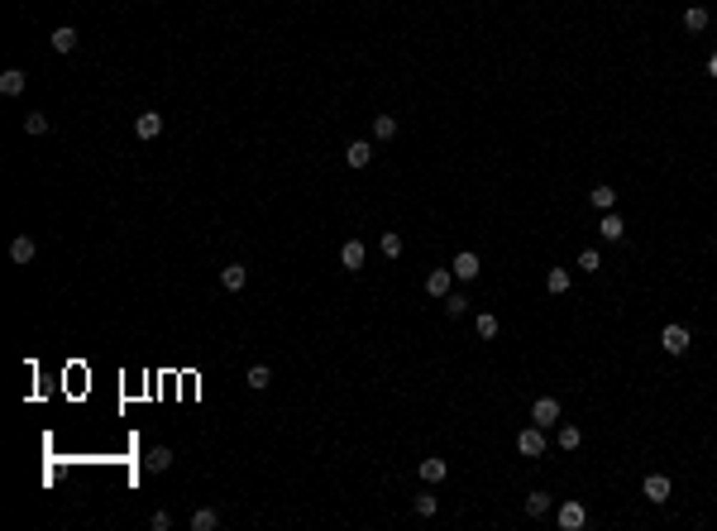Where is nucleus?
Masks as SVG:
<instances>
[{
    "instance_id": "nucleus-24",
    "label": "nucleus",
    "mask_w": 717,
    "mask_h": 531,
    "mask_svg": "<svg viewBox=\"0 0 717 531\" xmlns=\"http://www.w3.org/2000/svg\"><path fill=\"white\" fill-rule=\"evenodd\" d=\"M474 330H478V335H483V340H497V330H502V321H497L493 311H483V316H478V321H474Z\"/></svg>"
},
{
    "instance_id": "nucleus-2",
    "label": "nucleus",
    "mask_w": 717,
    "mask_h": 531,
    "mask_svg": "<svg viewBox=\"0 0 717 531\" xmlns=\"http://www.w3.org/2000/svg\"><path fill=\"white\" fill-rule=\"evenodd\" d=\"M660 345H665V354H688L693 335H688V325H665V330H660Z\"/></svg>"
},
{
    "instance_id": "nucleus-13",
    "label": "nucleus",
    "mask_w": 717,
    "mask_h": 531,
    "mask_svg": "<svg viewBox=\"0 0 717 531\" xmlns=\"http://www.w3.org/2000/svg\"><path fill=\"white\" fill-rule=\"evenodd\" d=\"M598 235H603L607 244H617L621 235H626V221H621V216H612V211H603V226H598Z\"/></svg>"
},
{
    "instance_id": "nucleus-1",
    "label": "nucleus",
    "mask_w": 717,
    "mask_h": 531,
    "mask_svg": "<svg viewBox=\"0 0 717 531\" xmlns=\"http://www.w3.org/2000/svg\"><path fill=\"white\" fill-rule=\"evenodd\" d=\"M517 450H522L526 460H541V455H545V431L536 426V421H531V426L517 435Z\"/></svg>"
},
{
    "instance_id": "nucleus-5",
    "label": "nucleus",
    "mask_w": 717,
    "mask_h": 531,
    "mask_svg": "<svg viewBox=\"0 0 717 531\" xmlns=\"http://www.w3.org/2000/svg\"><path fill=\"white\" fill-rule=\"evenodd\" d=\"M134 134H139V139H158V134H163V115L158 111L134 115Z\"/></svg>"
},
{
    "instance_id": "nucleus-31",
    "label": "nucleus",
    "mask_w": 717,
    "mask_h": 531,
    "mask_svg": "<svg viewBox=\"0 0 717 531\" xmlns=\"http://www.w3.org/2000/svg\"><path fill=\"white\" fill-rule=\"evenodd\" d=\"M445 311H449V316H464V311H469V297H464V292H449V297H445Z\"/></svg>"
},
{
    "instance_id": "nucleus-14",
    "label": "nucleus",
    "mask_w": 717,
    "mask_h": 531,
    "mask_svg": "<svg viewBox=\"0 0 717 531\" xmlns=\"http://www.w3.org/2000/svg\"><path fill=\"white\" fill-rule=\"evenodd\" d=\"M24 81H29V77H24V67H5V72H0V91H5V96H19V91H24Z\"/></svg>"
},
{
    "instance_id": "nucleus-4",
    "label": "nucleus",
    "mask_w": 717,
    "mask_h": 531,
    "mask_svg": "<svg viewBox=\"0 0 717 531\" xmlns=\"http://www.w3.org/2000/svg\"><path fill=\"white\" fill-rule=\"evenodd\" d=\"M555 517H559V527H564V531H579L584 522H589V507H584V502H574V498H564Z\"/></svg>"
},
{
    "instance_id": "nucleus-11",
    "label": "nucleus",
    "mask_w": 717,
    "mask_h": 531,
    "mask_svg": "<svg viewBox=\"0 0 717 531\" xmlns=\"http://www.w3.org/2000/svg\"><path fill=\"white\" fill-rule=\"evenodd\" d=\"M48 44H53V53H72L77 49V29H72V24H58V29L48 34Z\"/></svg>"
},
{
    "instance_id": "nucleus-16",
    "label": "nucleus",
    "mask_w": 717,
    "mask_h": 531,
    "mask_svg": "<svg viewBox=\"0 0 717 531\" xmlns=\"http://www.w3.org/2000/svg\"><path fill=\"white\" fill-rule=\"evenodd\" d=\"M421 479H426V483H445L449 479V465L430 455V460H421Z\"/></svg>"
},
{
    "instance_id": "nucleus-10",
    "label": "nucleus",
    "mask_w": 717,
    "mask_h": 531,
    "mask_svg": "<svg viewBox=\"0 0 717 531\" xmlns=\"http://www.w3.org/2000/svg\"><path fill=\"white\" fill-rule=\"evenodd\" d=\"M345 163H350V168H368V163H373V144H368V139H354V144L345 148Z\"/></svg>"
},
{
    "instance_id": "nucleus-28",
    "label": "nucleus",
    "mask_w": 717,
    "mask_h": 531,
    "mask_svg": "<svg viewBox=\"0 0 717 531\" xmlns=\"http://www.w3.org/2000/svg\"><path fill=\"white\" fill-rule=\"evenodd\" d=\"M412 507H416V517H435V507H440V502H435V493H416Z\"/></svg>"
},
{
    "instance_id": "nucleus-17",
    "label": "nucleus",
    "mask_w": 717,
    "mask_h": 531,
    "mask_svg": "<svg viewBox=\"0 0 717 531\" xmlns=\"http://www.w3.org/2000/svg\"><path fill=\"white\" fill-rule=\"evenodd\" d=\"M569 288H574L569 268H550V273H545V292H555V297H564Z\"/></svg>"
},
{
    "instance_id": "nucleus-15",
    "label": "nucleus",
    "mask_w": 717,
    "mask_h": 531,
    "mask_svg": "<svg viewBox=\"0 0 717 531\" xmlns=\"http://www.w3.org/2000/svg\"><path fill=\"white\" fill-rule=\"evenodd\" d=\"M34 254H39V244H34L29 235H15V240H10V258H15V263H34Z\"/></svg>"
},
{
    "instance_id": "nucleus-22",
    "label": "nucleus",
    "mask_w": 717,
    "mask_h": 531,
    "mask_svg": "<svg viewBox=\"0 0 717 531\" xmlns=\"http://www.w3.org/2000/svg\"><path fill=\"white\" fill-rule=\"evenodd\" d=\"M684 29H688V34H703V29H708V10H703V5H688V10H684Z\"/></svg>"
},
{
    "instance_id": "nucleus-29",
    "label": "nucleus",
    "mask_w": 717,
    "mask_h": 531,
    "mask_svg": "<svg viewBox=\"0 0 717 531\" xmlns=\"http://www.w3.org/2000/svg\"><path fill=\"white\" fill-rule=\"evenodd\" d=\"M579 268H584V273H603V254H598V249H584V254H579Z\"/></svg>"
},
{
    "instance_id": "nucleus-20",
    "label": "nucleus",
    "mask_w": 717,
    "mask_h": 531,
    "mask_svg": "<svg viewBox=\"0 0 717 531\" xmlns=\"http://www.w3.org/2000/svg\"><path fill=\"white\" fill-rule=\"evenodd\" d=\"M373 139H378V144L397 139V120H392V115H373Z\"/></svg>"
},
{
    "instance_id": "nucleus-23",
    "label": "nucleus",
    "mask_w": 717,
    "mask_h": 531,
    "mask_svg": "<svg viewBox=\"0 0 717 531\" xmlns=\"http://www.w3.org/2000/svg\"><path fill=\"white\" fill-rule=\"evenodd\" d=\"M244 383H249V388H254V393H263V388H268V383H273V369H268V364H254V369H249V373H244Z\"/></svg>"
},
{
    "instance_id": "nucleus-3",
    "label": "nucleus",
    "mask_w": 717,
    "mask_h": 531,
    "mask_svg": "<svg viewBox=\"0 0 717 531\" xmlns=\"http://www.w3.org/2000/svg\"><path fill=\"white\" fill-rule=\"evenodd\" d=\"M531 421H536L541 431L559 426V403H555V398H536V403H531Z\"/></svg>"
},
{
    "instance_id": "nucleus-18",
    "label": "nucleus",
    "mask_w": 717,
    "mask_h": 531,
    "mask_svg": "<svg viewBox=\"0 0 717 531\" xmlns=\"http://www.w3.org/2000/svg\"><path fill=\"white\" fill-rule=\"evenodd\" d=\"M589 206H593V211H612V206H617V192H612L607 182H598V187L589 192Z\"/></svg>"
},
{
    "instance_id": "nucleus-21",
    "label": "nucleus",
    "mask_w": 717,
    "mask_h": 531,
    "mask_svg": "<svg viewBox=\"0 0 717 531\" xmlns=\"http://www.w3.org/2000/svg\"><path fill=\"white\" fill-rule=\"evenodd\" d=\"M220 527V512L215 507H201V512H191V531H215Z\"/></svg>"
},
{
    "instance_id": "nucleus-12",
    "label": "nucleus",
    "mask_w": 717,
    "mask_h": 531,
    "mask_svg": "<svg viewBox=\"0 0 717 531\" xmlns=\"http://www.w3.org/2000/svg\"><path fill=\"white\" fill-rule=\"evenodd\" d=\"M641 493H646V502H665L669 498V479L665 474H651V479L641 483Z\"/></svg>"
},
{
    "instance_id": "nucleus-32",
    "label": "nucleus",
    "mask_w": 717,
    "mask_h": 531,
    "mask_svg": "<svg viewBox=\"0 0 717 531\" xmlns=\"http://www.w3.org/2000/svg\"><path fill=\"white\" fill-rule=\"evenodd\" d=\"M148 527H153V531H168V527H173V517H168V512H153V517H148Z\"/></svg>"
},
{
    "instance_id": "nucleus-33",
    "label": "nucleus",
    "mask_w": 717,
    "mask_h": 531,
    "mask_svg": "<svg viewBox=\"0 0 717 531\" xmlns=\"http://www.w3.org/2000/svg\"><path fill=\"white\" fill-rule=\"evenodd\" d=\"M708 77H717V53H713V58H708Z\"/></svg>"
},
{
    "instance_id": "nucleus-8",
    "label": "nucleus",
    "mask_w": 717,
    "mask_h": 531,
    "mask_svg": "<svg viewBox=\"0 0 717 531\" xmlns=\"http://www.w3.org/2000/svg\"><path fill=\"white\" fill-rule=\"evenodd\" d=\"M449 268H454V278H464V283H474L483 263H478V254H469V249H464V254H454V263H449Z\"/></svg>"
},
{
    "instance_id": "nucleus-30",
    "label": "nucleus",
    "mask_w": 717,
    "mask_h": 531,
    "mask_svg": "<svg viewBox=\"0 0 717 531\" xmlns=\"http://www.w3.org/2000/svg\"><path fill=\"white\" fill-rule=\"evenodd\" d=\"M378 244H382V254H387V258H402V235H397V230H387Z\"/></svg>"
},
{
    "instance_id": "nucleus-7",
    "label": "nucleus",
    "mask_w": 717,
    "mask_h": 531,
    "mask_svg": "<svg viewBox=\"0 0 717 531\" xmlns=\"http://www.w3.org/2000/svg\"><path fill=\"white\" fill-rule=\"evenodd\" d=\"M143 469H148V474H168V469H173V450H168V445H153V450L143 455Z\"/></svg>"
},
{
    "instance_id": "nucleus-9",
    "label": "nucleus",
    "mask_w": 717,
    "mask_h": 531,
    "mask_svg": "<svg viewBox=\"0 0 717 531\" xmlns=\"http://www.w3.org/2000/svg\"><path fill=\"white\" fill-rule=\"evenodd\" d=\"M449 278H454V268H430V273H426V292H430V297H449Z\"/></svg>"
},
{
    "instance_id": "nucleus-19",
    "label": "nucleus",
    "mask_w": 717,
    "mask_h": 531,
    "mask_svg": "<svg viewBox=\"0 0 717 531\" xmlns=\"http://www.w3.org/2000/svg\"><path fill=\"white\" fill-rule=\"evenodd\" d=\"M244 278H249V273H244V263H225V268H220V288L225 292H239V288H244Z\"/></svg>"
},
{
    "instance_id": "nucleus-6",
    "label": "nucleus",
    "mask_w": 717,
    "mask_h": 531,
    "mask_svg": "<svg viewBox=\"0 0 717 531\" xmlns=\"http://www.w3.org/2000/svg\"><path fill=\"white\" fill-rule=\"evenodd\" d=\"M364 244H359V240H345V249H340V268H350V273H359V268H364Z\"/></svg>"
},
{
    "instance_id": "nucleus-34",
    "label": "nucleus",
    "mask_w": 717,
    "mask_h": 531,
    "mask_svg": "<svg viewBox=\"0 0 717 531\" xmlns=\"http://www.w3.org/2000/svg\"><path fill=\"white\" fill-rule=\"evenodd\" d=\"M713 244H717V240H713Z\"/></svg>"
},
{
    "instance_id": "nucleus-27",
    "label": "nucleus",
    "mask_w": 717,
    "mask_h": 531,
    "mask_svg": "<svg viewBox=\"0 0 717 531\" xmlns=\"http://www.w3.org/2000/svg\"><path fill=\"white\" fill-rule=\"evenodd\" d=\"M24 134H34V139L48 134V115L44 111H29V115H24Z\"/></svg>"
},
{
    "instance_id": "nucleus-25",
    "label": "nucleus",
    "mask_w": 717,
    "mask_h": 531,
    "mask_svg": "<svg viewBox=\"0 0 717 531\" xmlns=\"http://www.w3.org/2000/svg\"><path fill=\"white\" fill-rule=\"evenodd\" d=\"M555 440H559V450H579V445H584V431H579V426H559Z\"/></svg>"
},
{
    "instance_id": "nucleus-26",
    "label": "nucleus",
    "mask_w": 717,
    "mask_h": 531,
    "mask_svg": "<svg viewBox=\"0 0 717 531\" xmlns=\"http://www.w3.org/2000/svg\"><path fill=\"white\" fill-rule=\"evenodd\" d=\"M526 512L545 517V512H550V493H541V488H536V493H526Z\"/></svg>"
}]
</instances>
